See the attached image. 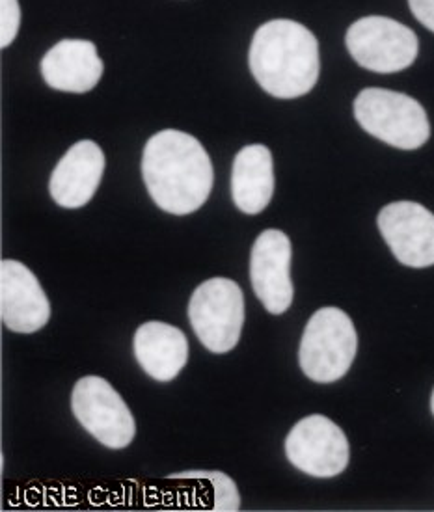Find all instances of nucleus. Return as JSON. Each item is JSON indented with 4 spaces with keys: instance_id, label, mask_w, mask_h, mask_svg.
<instances>
[{
    "instance_id": "obj_1",
    "label": "nucleus",
    "mask_w": 434,
    "mask_h": 512,
    "mask_svg": "<svg viewBox=\"0 0 434 512\" xmlns=\"http://www.w3.org/2000/svg\"><path fill=\"white\" fill-rule=\"evenodd\" d=\"M142 176L153 202L170 215L198 211L213 189V164L198 138L176 129L151 136Z\"/></svg>"
},
{
    "instance_id": "obj_2",
    "label": "nucleus",
    "mask_w": 434,
    "mask_h": 512,
    "mask_svg": "<svg viewBox=\"0 0 434 512\" xmlns=\"http://www.w3.org/2000/svg\"><path fill=\"white\" fill-rule=\"evenodd\" d=\"M248 64L267 94L295 99L313 90L319 79V45L304 25L274 19L254 34Z\"/></svg>"
},
{
    "instance_id": "obj_3",
    "label": "nucleus",
    "mask_w": 434,
    "mask_h": 512,
    "mask_svg": "<svg viewBox=\"0 0 434 512\" xmlns=\"http://www.w3.org/2000/svg\"><path fill=\"white\" fill-rule=\"evenodd\" d=\"M358 351L351 317L340 308L315 311L300 341L299 362L313 382L330 384L347 375Z\"/></svg>"
},
{
    "instance_id": "obj_4",
    "label": "nucleus",
    "mask_w": 434,
    "mask_h": 512,
    "mask_svg": "<svg viewBox=\"0 0 434 512\" xmlns=\"http://www.w3.org/2000/svg\"><path fill=\"white\" fill-rule=\"evenodd\" d=\"M354 116L366 133L392 148L418 149L431 136L425 108L414 97L392 90H362L354 99Z\"/></svg>"
},
{
    "instance_id": "obj_5",
    "label": "nucleus",
    "mask_w": 434,
    "mask_h": 512,
    "mask_svg": "<svg viewBox=\"0 0 434 512\" xmlns=\"http://www.w3.org/2000/svg\"><path fill=\"white\" fill-rule=\"evenodd\" d=\"M189 321L207 351L230 352L245 324V295L239 283L228 278L200 283L190 297Z\"/></svg>"
},
{
    "instance_id": "obj_6",
    "label": "nucleus",
    "mask_w": 434,
    "mask_h": 512,
    "mask_svg": "<svg viewBox=\"0 0 434 512\" xmlns=\"http://www.w3.org/2000/svg\"><path fill=\"white\" fill-rule=\"evenodd\" d=\"M345 43L358 66L382 75L410 68L420 51L414 30L380 15L358 19L347 30Z\"/></svg>"
},
{
    "instance_id": "obj_7",
    "label": "nucleus",
    "mask_w": 434,
    "mask_h": 512,
    "mask_svg": "<svg viewBox=\"0 0 434 512\" xmlns=\"http://www.w3.org/2000/svg\"><path fill=\"white\" fill-rule=\"evenodd\" d=\"M71 410L82 427L109 449H123L135 440V418L105 378L82 377L71 393Z\"/></svg>"
},
{
    "instance_id": "obj_8",
    "label": "nucleus",
    "mask_w": 434,
    "mask_h": 512,
    "mask_svg": "<svg viewBox=\"0 0 434 512\" xmlns=\"http://www.w3.org/2000/svg\"><path fill=\"white\" fill-rule=\"evenodd\" d=\"M285 455L300 472L328 479L347 468L351 449L345 432L332 419L313 414L300 419L287 434Z\"/></svg>"
},
{
    "instance_id": "obj_9",
    "label": "nucleus",
    "mask_w": 434,
    "mask_h": 512,
    "mask_svg": "<svg viewBox=\"0 0 434 512\" xmlns=\"http://www.w3.org/2000/svg\"><path fill=\"white\" fill-rule=\"evenodd\" d=\"M291 256L293 248L284 231L265 230L252 246L250 282L259 302L272 315H282L293 304Z\"/></svg>"
},
{
    "instance_id": "obj_10",
    "label": "nucleus",
    "mask_w": 434,
    "mask_h": 512,
    "mask_svg": "<svg viewBox=\"0 0 434 512\" xmlns=\"http://www.w3.org/2000/svg\"><path fill=\"white\" fill-rule=\"evenodd\" d=\"M380 233L399 263L412 269L434 265V215L416 202H395L380 209Z\"/></svg>"
},
{
    "instance_id": "obj_11",
    "label": "nucleus",
    "mask_w": 434,
    "mask_h": 512,
    "mask_svg": "<svg viewBox=\"0 0 434 512\" xmlns=\"http://www.w3.org/2000/svg\"><path fill=\"white\" fill-rule=\"evenodd\" d=\"M0 317L17 334H34L49 323L51 304L36 274L15 259L0 263Z\"/></svg>"
},
{
    "instance_id": "obj_12",
    "label": "nucleus",
    "mask_w": 434,
    "mask_h": 512,
    "mask_svg": "<svg viewBox=\"0 0 434 512\" xmlns=\"http://www.w3.org/2000/svg\"><path fill=\"white\" fill-rule=\"evenodd\" d=\"M105 172V153L92 140L66 151L49 181L51 196L64 209H81L94 198Z\"/></svg>"
},
{
    "instance_id": "obj_13",
    "label": "nucleus",
    "mask_w": 434,
    "mask_h": 512,
    "mask_svg": "<svg viewBox=\"0 0 434 512\" xmlns=\"http://www.w3.org/2000/svg\"><path fill=\"white\" fill-rule=\"evenodd\" d=\"M41 77L53 90L86 94L103 77V60L92 41L64 40L51 47L41 60Z\"/></svg>"
},
{
    "instance_id": "obj_14",
    "label": "nucleus",
    "mask_w": 434,
    "mask_h": 512,
    "mask_svg": "<svg viewBox=\"0 0 434 512\" xmlns=\"http://www.w3.org/2000/svg\"><path fill=\"white\" fill-rule=\"evenodd\" d=\"M135 356L140 367L159 382H170L189 362L187 336L172 324L144 323L136 330Z\"/></svg>"
},
{
    "instance_id": "obj_15",
    "label": "nucleus",
    "mask_w": 434,
    "mask_h": 512,
    "mask_svg": "<svg viewBox=\"0 0 434 512\" xmlns=\"http://www.w3.org/2000/svg\"><path fill=\"white\" fill-rule=\"evenodd\" d=\"M274 194V164L271 149L254 144L235 155L231 172V196L237 209L258 215Z\"/></svg>"
},
{
    "instance_id": "obj_16",
    "label": "nucleus",
    "mask_w": 434,
    "mask_h": 512,
    "mask_svg": "<svg viewBox=\"0 0 434 512\" xmlns=\"http://www.w3.org/2000/svg\"><path fill=\"white\" fill-rule=\"evenodd\" d=\"M172 479H194V481H205L213 490V509L215 511H239L241 498L239 490L233 483V479L226 473L209 472V470H192V472H181L170 475Z\"/></svg>"
},
{
    "instance_id": "obj_17",
    "label": "nucleus",
    "mask_w": 434,
    "mask_h": 512,
    "mask_svg": "<svg viewBox=\"0 0 434 512\" xmlns=\"http://www.w3.org/2000/svg\"><path fill=\"white\" fill-rule=\"evenodd\" d=\"M21 25V8L17 0H0V47L12 45Z\"/></svg>"
},
{
    "instance_id": "obj_18",
    "label": "nucleus",
    "mask_w": 434,
    "mask_h": 512,
    "mask_svg": "<svg viewBox=\"0 0 434 512\" xmlns=\"http://www.w3.org/2000/svg\"><path fill=\"white\" fill-rule=\"evenodd\" d=\"M408 4L421 25L434 32V0H408Z\"/></svg>"
},
{
    "instance_id": "obj_19",
    "label": "nucleus",
    "mask_w": 434,
    "mask_h": 512,
    "mask_svg": "<svg viewBox=\"0 0 434 512\" xmlns=\"http://www.w3.org/2000/svg\"><path fill=\"white\" fill-rule=\"evenodd\" d=\"M431 410H433V416H434V391H433V397H431Z\"/></svg>"
}]
</instances>
